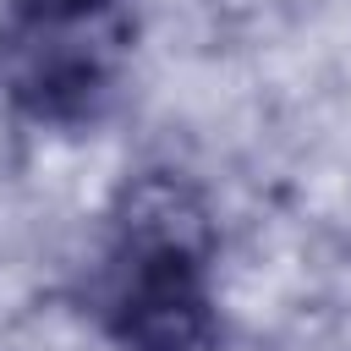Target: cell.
<instances>
[{
    "label": "cell",
    "mask_w": 351,
    "mask_h": 351,
    "mask_svg": "<svg viewBox=\"0 0 351 351\" xmlns=\"http://www.w3.org/2000/svg\"><path fill=\"white\" fill-rule=\"evenodd\" d=\"M115 302L110 324L126 351H208L214 313L203 291L208 252L121 241L115 252Z\"/></svg>",
    "instance_id": "6da1fadb"
},
{
    "label": "cell",
    "mask_w": 351,
    "mask_h": 351,
    "mask_svg": "<svg viewBox=\"0 0 351 351\" xmlns=\"http://www.w3.org/2000/svg\"><path fill=\"white\" fill-rule=\"evenodd\" d=\"M104 0H33V11H49V16H82V11H99Z\"/></svg>",
    "instance_id": "7a4b0ae2"
}]
</instances>
